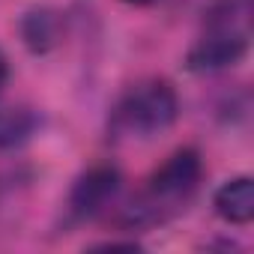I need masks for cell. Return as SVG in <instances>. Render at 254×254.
<instances>
[{"mask_svg": "<svg viewBox=\"0 0 254 254\" xmlns=\"http://www.w3.org/2000/svg\"><path fill=\"white\" fill-rule=\"evenodd\" d=\"M203 177L200 153L191 147H183L171 153L144 183V189L132 197V203L123 209L120 221L126 227H153L177 212L186 209V203L194 197Z\"/></svg>", "mask_w": 254, "mask_h": 254, "instance_id": "1", "label": "cell"}, {"mask_svg": "<svg viewBox=\"0 0 254 254\" xmlns=\"http://www.w3.org/2000/svg\"><path fill=\"white\" fill-rule=\"evenodd\" d=\"M254 0H215L209 6L197 42L186 54L189 72H218L236 66L251 45Z\"/></svg>", "mask_w": 254, "mask_h": 254, "instance_id": "2", "label": "cell"}, {"mask_svg": "<svg viewBox=\"0 0 254 254\" xmlns=\"http://www.w3.org/2000/svg\"><path fill=\"white\" fill-rule=\"evenodd\" d=\"M180 117V99L171 81L144 78L126 87L111 111V132L120 138H156L165 135Z\"/></svg>", "mask_w": 254, "mask_h": 254, "instance_id": "3", "label": "cell"}, {"mask_svg": "<svg viewBox=\"0 0 254 254\" xmlns=\"http://www.w3.org/2000/svg\"><path fill=\"white\" fill-rule=\"evenodd\" d=\"M120 191V171L114 165H93L87 168L66 200V212L69 221H87L96 212H102L108 206V200H114V194Z\"/></svg>", "mask_w": 254, "mask_h": 254, "instance_id": "4", "label": "cell"}, {"mask_svg": "<svg viewBox=\"0 0 254 254\" xmlns=\"http://www.w3.org/2000/svg\"><path fill=\"white\" fill-rule=\"evenodd\" d=\"M215 215L227 224H248L254 218V183L251 177H233L212 194Z\"/></svg>", "mask_w": 254, "mask_h": 254, "instance_id": "5", "label": "cell"}, {"mask_svg": "<svg viewBox=\"0 0 254 254\" xmlns=\"http://www.w3.org/2000/svg\"><path fill=\"white\" fill-rule=\"evenodd\" d=\"M36 129V114L24 108H0V150L24 144Z\"/></svg>", "mask_w": 254, "mask_h": 254, "instance_id": "6", "label": "cell"}, {"mask_svg": "<svg viewBox=\"0 0 254 254\" xmlns=\"http://www.w3.org/2000/svg\"><path fill=\"white\" fill-rule=\"evenodd\" d=\"M21 36L30 45V51H36V54L48 51L57 42V21H54V15L51 12H30L21 21Z\"/></svg>", "mask_w": 254, "mask_h": 254, "instance_id": "7", "label": "cell"}, {"mask_svg": "<svg viewBox=\"0 0 254 254\" xmlns=\"http://www.w3.org/2000/svg\"><path fill=\"white\" fill-rule=\"evenodd\" d=\"M6 78H9V63H6V54L0 51V90H3V84H6Z\"/></svg>", "mask_w": 254, "mask_h": 254, "instance_id": "8", "label": "cell"}, {"mask_svg": "<svg viewBox=\"0 0 254 254\" xmlns=\"http://www.w3.org/2000/svg\"><path fill=\"white\" fill-rule=\"evenodd\" d=\"M126 3H132V6H147V3H156V0H126Z\"/></svg>", "mask_w": 254, "mask_h": 254, "instance_id": "9", "label": "cell"}]
</instances>
